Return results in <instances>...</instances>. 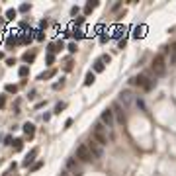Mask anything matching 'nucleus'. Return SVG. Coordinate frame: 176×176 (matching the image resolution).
I'll return each instance as SVG.
<instances>
[{
	"label": "nucleus",
	"mask_w": 176,
	"mask_h": 176,
	"mask_svg": "<svg viewBox=\"0 0 176 176\" xmlns=\"http://www.w3.org/2000/svg\"><path fill=\"white\" fill-rule=\"evenodd\" d=\"M100 121H102L106 127H112V125H114V112H112V110L102 112V117H100Z\"/></svg>",
	"instance_id": "423d86ee"
},
{
	"label": "nucleus",
	"mask_w": 176,
	"mask_h": 176,
	"mask_svg": "<svg viewBox=\"0 0 176 176\" xmlns=\"http://www.w3.org/2000/svg\"><path fill=\"white\" fill-rule=\"evenodd\" d=\"M133 82H135L137 86H143L145 90H153V88H155V80H153V78H149L147 74H139V77H135V78H133Z\"/></svg>",
	"instance_id": "7ed1b4c3"
},
{
	"label": "nucleus",
	"mask_w": 176,
	"mask_h": 176,
	"mask_svg": "<svg viewBox=\"0 0 176 176\" xmlns=\"http://www.w3.org/2000/svg\"><path fill=\"white\" fill-rule=\"evenodd\" d=\"M16 41H18V37H14V35H10V37H8V41H6V45H8V47H12V45H14V43H16Z\"/></svg>",
	"instance_id": "6ab92c4d"
},
{
	"label": "nucleus",
	"mask_w": 176,
	"mask_h": 176,
	"mask_svg": "<svg viewBox=\"0 0 176 176\" xmlns=\"http://www.w3.org/2000/svg\"><path fill=\"white\" fill-rule=\"evenodd\" d=\"M16 18V10H8L6 12V20H14Z\"/></svg>",
	"instance_id": "4be33fe9"
},
{
	"label": "nucleus",
	"mask_w": 176,
	"mask_h": 176,
	"mask_svg": "<svg viewBox=\"0 0 176 176\" xmlns=\"http://www.w3.org/2000/svg\"><path fill=\"white\" fill-rule=\"evenodd\" d=\"M153 73L157 74V77H162V74L166 73V61H165V55H157L153 61Z\"/></svg>",
	"instance_id": "f03ea898"
},
{
	"label": "nucleus",
	"mask_w": 176,
	"mask_h": 176,
	"mask_svg": "<svg viewBox=\"0 0 176 176\" xmlns=\"http://www.w3.org/2000/svg\"><path fill=\"white\" fill-rule=\"evenodd\" d=\"M145 33H147V26H137L135 29H133V37H145Z\"/></svg>",
	"instance_id": "9d476101"
},
{
	"label": "nucleus",
	"mask_w": 176,
	"mask_h": 176,
	"mask_svg": "<svg viewBox=\"0 0 176 176\" xmlns=\"http://www.w3.org/2000/svg\"><path fill=\"white\" fill-rule=\"evenodd\" d=\"M29 10V4H22V6H20V12H28Z\"/></svg>",
	"instance_id": "cd10ccee"
},
{
	"label": "nucleus",
	"mask_w": 176,
	"mask_h": 176,
	"mask_svg": "<svg viewBox=\"0 0 176 176\" xmlns=\"http://www.w3.org/2000/svg\"><path fill=\"white\" fill-rule=\"evenodd\" d=\"M24 149V141L22 139H14V151H22Z\"/></svg>",
	"instance_id": "dca6fc26"
},
{
	"label": "nucleus",
	"mask_w": 176,
	"mask_h": 176,
	"mask_svg": "<svg viewBox=\"0 0 176 176\" xmlns=\"http://www.w3.org/2000/svg\"><path fill=\"white\" fill-rule=\"evenodd\" d=\"M88 149H90V153H92V157H94V158H102V157H104L102 145H100V143H96V141H90Z\"/></svg>",
	"instance_id": "39448f33"
},
{
	"label": "nucleus",
	"mask_w": 176,
	"mask_h": 176,
	"mask_svg": "<svg viewBox=\"0 0 176 176\" xmlns=\"http://www.w3.org/2000/svg\"><path fill=\"white\" fill-rule=\"evenodd\" d=\"M67 166H69V170L74 172V176H80V166H78V162L74 161V158H69V161H67Z\"/></svg>",
	"instance_id": "0eeeda50"
},
{
	"label": "nucleus",
	"mask_w": 176,
	"mask_h": 176,
	"mask_svg": "<svg viewBox=\"0 0 176 176\" xmlns=\"http://www.w3.org/2000/svg\"><path fill=\"white\" fill-rule=\"evenodd\" d=\"M28 73H29V67H28V65L20 67V70H18V74H20V77H28Z\"/></svg>",
	"instance_id": "f3484780"
},
{
	"label": "nucleus",
	"mask_w": 176,
	"mask_h": 176,
	"mask_svg": "<svg viewBox=\"0 0 176 176\" xmlns=\"http://www.w3.org/2000/svg\"><path fill=\"white\" fill-rule=\"evenodd\" d=\"M4 106H6V98H4V96H0V110H2Z\"/></svg>",
	"instance_id": "c85d7f7f"
},
{
	"label": "nucleus",
	"mask_w": 176,
	"mask_h": 176,
	"mask_svg": "<svg viewBox=\"0 0 176 176\" xmlns=\"http://www.w3.org/2000/svg\"><path fill=\"white\" fill-rule=\"evenodd\" d=\"M92 139H94L96 143H100V145H108V133H106V125H104L102 121H98V123L94 125V129H92Z\"/></svg>",
	"instance_id": "f257e3e1"
},
{
	"label": "nucleus",
	"mask_w": 176,
	"mask_h": 176,
	"mask_svg": "<svg viewBox=\"0 0 176 176\" xmlns=\"http://www.w3.org/2000/svg\"><path fill=\"white\" fill-rule=\"evenodd\" d=\"M53 74H55V70H49V73H45V74H41L39 77V80H45V78H51Z\"/></svg>",
	"instance_id": "aec40b11"
},
{
	"label": "nucleus",
	"mask_w": 176,
	"mask_h": 176,
	"mask_svg": "<svg viewBox=\"0 0 176 176\" xmlns=\"http://www.w3.org/2000/svg\"><path fill=\"white\" fill-rule=\"evenodd\" d=\"M53 61H55V57H53L51 53H49V55H47V63H49V65H53Z\"/></svg>",
	"instance_id": "c756f323"
},
{
	"label": "nucleus",
	"mask_w": 176,
	"mask_h": 176,
	"mask_svg": "<svg viewBox=\"0 0 176 176\" xmlns=\"http://www.w3.org/2000/svg\"><path fill=\"white\" fill-rule=\"evenodd\" d=\"M82 37H84V31H82V29H77V31H74V39H82Z\"/></svg>",
	"instance_id": "5701e85b"
},
{
	"label": "nucleus",
	"mask_w": 176,
	"mask_h": 176,
	"mask_svg": "<svg viewBox=\"0 0 176 176\" xmlns=\"http://www.w3.org/2000/svg\"><path fill=\"white\" fill-rule=\"evenodd\" d=\"M104 69H106V65L102 63V59H98V61L94 63V73H102Z\"/></svg>",
	"instance_id": "ddd939ff"
},
{
	"label": "nucleus",
	"mask_w": 176,
	"mask_h": 176,
	"mask_svg": "<svg viewBox=\"0 0 176 176\" xmlns=\"http://www.w3.org/2000/svg\"><path fill=\"white\" fill-rule=\"evenodd\" d=\"M61 49H63V41H55V43L49 45V51H51V55H53V53H57V51H61Z\"/></svg>",
	"instance_id": "f8f14e48"
},
{
	"label": "nucleus",
	"mask_w": 176,
	"mask_h": 176,
	"mask_svg": "<svg viewBox=\"0 0 176 176\" xmlns=\"http://www.w3.org/2000/svg\"><path fill=\"white\" fill-rule=\"evenodd\" d=\"M35 155H37V149H31V153L26 157V161H24V166H29L33 162V158H35Z\"/></svg>",
	"instance_id": "9b49d317"
},
{
	"label": "nucleus",
	"mask_w": 176,
	"mask_h": 176,
	"mask_svg": "<svg viewBox=\"0 0 176 176\" xmlns=\"http://www.w3.org/2000/svg\"><path fill=\"white\" fill-rule=\"evenodd\" d=\"M94 80H96V74H94V73H92V70H90V73L86 74V78H84V84H86V86H90V84H92V82H94Z\"/></svg>",
	"instance_id": "4468645a"
},
{
	"label": "nucleus",
	"mask_w": 176,
	"mask_h": 176,
	"mask_svg": "<svg viewBox=\"0 0 176 176\" xmlns=\"http://www.w3.org/2000/svg\"><path fill=\"white\" fill-rule=\"evenodd\" d=\"M33 59H35V53H26V55H24V61H26V63H31L33 61Z\"/></svg>",
	"instance_id": "a211bd4d"
},
{
	"label": "nucleus",
	"mask_w": 176,
	"mask_h": 176,
	"mask_svg": "<svg viewBox=\"0 0 176 176\" xmlns=\"http://www.w3.org/2000/svg\"><path fill=\"white\" fill-rule=\"evenodd\" d=\"M43 28H47V20H43V22L39 24V29H43Z\"/></svg>",
	"instance_id": "473e14b6"
},
{
	"label": "nucleus",
	"mask_w": 176,
	"mask_h": 176,
	"mask_svg": "<svg viewBox=\"0 0 176 176\" xmlns=\"http://www.w3.org/2000/svg\"><path fill=\"white\" fill-rule=\"evenodd\" d=\"M77 158H78V161H82V162L96 161V158L92 157V153H90V149H88V145H80V147L77 149Z\"/></svg>",
	"instance_id": "20e7f679"
},
{
	"label": "nucleus",
	"mask_w": 176,
	"mask_h": 176,
	"mask_svg": "<svg viewBox=\"0 0 176 176\" xmlns=\"http://www.w3.org/2000/svg\"><path fill=\"white\" fill-rule=\"evenodd\" d=\"M77 49H78L77 43H69V51H70V53H77Z\"/></svg>",
	"instance_id": "a878e982"
},
{
	"label": "nucleus",
	"mask_w": 176,
	"mask_h": 176,
	"mask_svg": "<svg viewBox=\"0 0 176 176\" xmlns=\"http://www.w3.org/2000/svg\"><path fill=\"white\" fill-rule=\"evenodd\" d=\"M96 4H98V2H96V0H92V2H88L86 6H84V14H90V12H92V10H94V8H96Z\"/></svg>",
	"instance_id": "2eb2a0df"
},
{
	"label": "nucleus",
	"mask_w": 176,
	"mask_h": 176,
	"mask_svg": "<svg viewBox=\"0 0 176 176\" xmlns=\"http://www.w3.org/2000/svg\"><path fill=\"white\" fill-rule=\"evenodd\" d=\"M102 63H110V55H102Z\"/></svg>",
	"instance_id": "2f4dec72"
},
{
	"label": "nucleus",
	"mask_w": 176,
	"mask_h": 176,
	"mask_svg": "<svg viewBox=\"0 0 176 176\" xmlns=\"http://www.w3.org/2000/svg\"><path fill=\"white\" fill-rule=\"evenodd\" d=\"M53 88H55V90H59V88H63V80H61V82H55V84H53Z\"/></svg>",
	"instance_id": "7c9ffc66"
},
{
	"label": "nucleus",
	"mask_w": 176,
	"mask_h": 176,
	"mask_svg": "<svg viewBox=\"0 0 176 176\" xmlns=\"http://www.w3.org/2000/svg\"><path fill=\"white\" fill-rule=\"evenodd\" d=\"M116 114V117H117V121H119V123H123L125 121V116H123V112H121V106L119 104H114V110H112Z\"/></svg>",
	"instance_id": "6e6552de"
},
{
	"label": "nucleus",
	"mask_w": 176,
	"mask_h": 176,
	"mask_svg": "<svg viewBox=\"0 0 176 176\" xmlns=\"http://www.w3.org/2000/svg\"><path fill=\"white\" fill-rule=\"evenodd\" d=\"M24 133H26L28 137H33V135H35V125L26 121V123H24Z\"/></svg>",
	"instance_id": "1a4fd4ad"
},
{
	"label": "nucleus",
	"mask_w": 176,
	"mask_h": 176,
	"mask_svg": "<svg viewBox=\"0 0 176 176\" xmlns=\"http://www.w3.org/2000/svg\"><path fill=\"white\" fill-rule=\"evenodd\" d=\"M41 166H43V161H39V162H35V165H33V166H31V170H33V172H35V170H39V168H41Z\"/></svg>",
	"instance_id": "393cba45"
},
{
	"label": "nucleus",
	"mask_w": 176,
	"mask_h": 176,
	"mask_svg": "<svg viewBox=\"0 0 176 176\" xmlns=\"http://www.w3.org/2000/svg\"><path fill=\"white\" fill-rule=\"evenodd\" d=\"M16 90H18L16 84H6V92H16Z\"/></svg>",
	"instance_id": "b1692460"
},
{
	"label": "nucleus",
	"mask_w": 176,
	"mask_h": 176,
	"mask_svg": "<svg viewBox=\"0 0 176 176\" xmlns=\"http://www.w3.org/2000/svg\"><path fill=\"white\" fill-rule=\"evenodd\" d=\"M170 65H176V43L172 47V57H170Z\"/></svg>",
	"instance_id": "412c9836"
},
{
	"label": "nucleus",
	"mask_w": 176,
	"mask_h": 176,
	"mask_svg": "<svg viewBox=\"0 0 176 176\" xmlns=\"http://www.w3.org/2000/svg\"><path fill=\"white\" fill-rule=\"evenodd\" d=\"M61 110H65V104H57V108H55V114H61Z\"/></svg>",
	"instance_id": "bb28decb"
},
{
	"label": "nucleus",
	"mask_w": 176,
	"mask_h": 176,
	"mask_svg": "<svg viewBox=\"0 0 176 176\" xmlns=\"http://www.w3.org/2000/svg\"><path fill=\"white\" fill-rule=\"evenodd\" d=\"M0 59H4V53H0Z\"/></svg>",
	"instance_id": "72a5a7b5"
}]
</instances>
